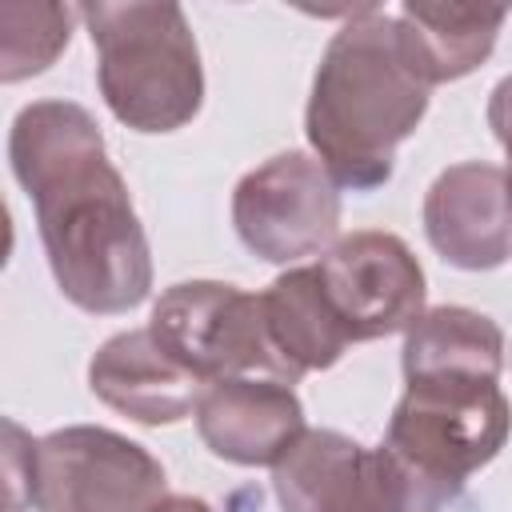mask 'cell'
Segmentation results:
<instances>
[{
  "instance_id": "cell-1",
  "label": "cell",
  "mask_w": 512,
  "mask_h": 512,
  "mask_svg": "<svg viewBox=\"0 0 512 512\" xmlns=\"http://www.w3.org/2000/svg\"><path fill=\"white\" fill-rule=\"evenodd\" d=\"M12 176L36 208L56 288L84 312L120 316L152 292V252L100 124L72 100H36L8 132Z\"/></svg>"
},
{
  "instance_id": "cell-2",
  "label": "cell",
  "mask_w": 512,
  "mask_h": 512,
  "mask_svg": "<svg viewBox=\"0 0 512 512\" xmlns=\"http://www.w3.org/2000/svg\"><path fill=\"white\" fill-rule=\"evenodd\" d=\"M428 112V84L408 68L396 16L364 4L328 40L312 76L304 132L336 188L388 184L396 148Z\"/></svg>"
},
{
  "instance_id": "cell-3",
  "label": "cell",
  "mask_w": 512,
  "mask_h": 512,
  "mask_svg": "<svg viewBox=\"0 0 512 512\" xmlns=\"http://www.w3.org/2000/svg\"><path fill=\"white\" fill-rule=\"evenodd\" d=\"M108 112L132 132H176L204 104V68L180 4H80Z\"/></svg>"
},
{
  "instance_id": "cell-4",
  "label": "cell",
  "mask_w": 512,
  "mask_h": 512,
  "mask_svg": "<svg viewBox=\"0 0 512 512\" xmlns=\"http://www.w3.org/2000/svg\"><path fill=\"white\" fill-rule=\"evenodd\" d=\"M512 408L496 380L428 376L408 380L392 408L384 452L412 488V512H440L504 448Z\"/></svg>"
},
{
  "instance_id": "cell-5",
  "label": "cell",
  "mask_w": 512,
  "mask_h": 512,
  "mask_svg": "<svg viewBox=\"0 0 512 512\" xmlns=\"http://www.w3.org/2000/svg\"><path fill=\"white\" fill-rule=\"evenodd\" d=\"M164 500L168 476L160 460L112 428L68 424L36 440V512H156Z\"/></svg>"
},
{
  "instance_id": "cell-6",
  "label": "cell",
  "mask_w": 512,
  "mask_h": 512,
  "mask_svg": "<svg viewBox=\"0 0 512 512\" xmlns=\"http://www.w3.org/2000/svg\"><path fill=\"white\" fill-rule=\"evenodd\" d=\"M148 328L204 384L248 376V372H264L280 380L260 296L236 284H224V280L172 284L156 300Z\"/></svg>"
},
{
  "instance_id": "cell-7",
  "label": "cell",
  "mask_w": 512,
  "mask_h": 512,
  "mask_svg": "<svg viewBox=\"0 0 512 512\" xmlns=\"http://www.w3.org/2000/svg\"><path fill=\"white\" fill-rule=\"evenodd\" d=\"M232 224L244 248L268 264L328 252L340 228V188L308 152H276L232 192Z\"/></svg>"
},
{
  "instance_id": "cell-8",
  "label": "cell",
  "mask_w": 512,
  "mask_h": 512,
  "mask_svg": "<svg viewBox=\"0 0 512 512\" xmlns=\"http://www.w3.org/2000/svg\"><path fill=\"white\" fill-rule=\"evenodd\" d=\"M272 492L284 512H412L400 464L336 428H304L272 464Z\"/></svg>"
},
{
  "instance_id": "cell-9",
  "label": "cell",
  "mask_w": 512,
  "mask_h": 512,
  "mask_svg": "<svg viewBox=\"0 0 512 512\" xmlns=\"http://www.w3.org/2000/svg\"><path fill=\"white\" fill-rule=\"evenodd\" d=\"M352 344L408 332L424 316V268L392 232H348L316 264Z\"/></svg>"
},
{
  "instance_id": "cell-10",
  "label": "cell",
  "mask_w": 512,
  "mask_h": 512,
  "mask_svg": "<svg viewBox=\"0 0 512 512\" xmlns=\"http://www.w3.org/2000/svg\"><path fill=\"white\" fill-rule=\"evenodd\" d=\"M428 244L464 272H492L512 256L508 168L464 160L444 168L424 196Z\"/></svg>"
},
{
  "instance_id": "cell-11",
  "label": "cell",
  "mask_w": 512,
  "mask_h": 512,
  "mask_svg": "<svg viewBox=\"0 0 512 512\" xmlns=\"http://www.w3.org/2000/svg\"><path fill=\"white\" fill-rule=\"evenodd\" d=\"M196 432L216 460L240 468L276 464L308 428L292 384L272 376H228L204 384L196 400Z\"/></svg>"
},
{
  "instance_id": "cell-12",
  "label": "cell",
  "mask_w": 512,
  "mask_h": 512,
  "mask_svg": "<svg viewBox=\"0 0 512 512\" xmlns=\"http://www.w3.org/2000/svg\"><path fill=\"white\" fill-rule=\"evenodd\" d=\"M88 388L96 392V400H104L120 416L160 428L196 412L204 380L188 372L152 336V328H128L108 336L96 348L88 364Z\"/></svg>"
},
{
  "instance_id": "cell-13",
  "label": "cell",
  "mask_w": 512,
  "mask_h": 512,
  "mask_svg": "<svg viewBox=\"0 0 512 512\" xmlns=\"http://www.w3.org/2000/svg\"><path fill=\"white\" fill-rule=\"evenodd\" d=\"M260 308H264L268 344L276 352L284 384H296L308 372L332 368L344 356V348L352 344L324 284H320L316 264L280 272L260 292Z\"/></svg>"
},
{
  "instance_id": "cell-14",
  "label": "cell",
  "mask_w": 512,
  "mask_h": 512,
  "mask_svg": "<svg viewBox=\"0 0 512 512\" xmlns=\"http://www.w3.org/2000/svg\"><path fill=\"white\" fill-rule=\"evenodd\" d=\"M508 20L504 4H400L396 32L408 68L432 88L476 72Z\"/></svg>"
},
{
  "instance_id": "cell-15",
  "label": "cell",
  "mask_w": 512,
  "mask_h": 512,
  "mask_svg": "<svg viewBox=\"0 0 512 512\" xmlns=\"http://www.w3.org/2000/svg\"><path fill=\"white\" fill-rule=\"evenodd\" d=\"M504 368V332L484 312L440 304L404 332V380L428 376H472L500 380Z\"/></svg>"
},
{
  "instance_id": "cell-16",
  "label": "cell",
  "mask_w": 512,
  "mask_h": 512,
  "mask_svg": "<svg viewBox=\"0 0 512 512\" xmlns=\"http://www.w3.org/2000/svg\"><path fill=\"white\" fill-rule=\"evenodd\" d=\"M76 16L80 8L68 4H0V80L16 84L52 68L68 48Z\"/></svg>"
},
{
  "instance_id": "cell-17",
  "label": "cell",
  "mask_w": 512,
  "mask_h": 512,
  "mask_svg": "<svg viewBox=\"0 0 512 512\" xmlns=\"http://www.w3.org/2000/svg\"><path fill=\"white\" fill-rule=\"evenodd\" d=\"M8 432V448H4V472H8V512H20L24 504L32 508V452L36 440L24 436L20 424H4Z\"/></svg>"
},
{
  "instance_id": "cell-18",
  "label": "cell",
  "mask_w": 512,
  "mask_h": 512,
  "mask_svg": "<svg viewBox=\"0 0 512 512\" xmlns=\"http://www.w3.org/2000/svg\"><path fill=\"white\" fill-rule=\"evenodd\" d=\"M488 128L500 140V148L508 152V172H512V72L488 96Z\"/></svg>"
},
{
  "instance_id": "cell-19",
  "label": "cell",
  "mask_w": 512,
  "mask_h": 512,
  "mask_svg": "<svg viewBox=\"0 0 512 512\" xmlns=\"http://www.w3.org/2000/svg\"><path fill=\"white\" fill-rule=\"evenodd\" d=\"M156 512H216L212 504H204L200 496H168Z\"/></svg>"
},
{
  "instance_id": "cell-20",
  "label": "cell",
  "mask_w": 512,
  "mask_h": 512,
  "mask_svg": "<svg viewBox=\"0 0 512 512\" xmlns=\"http://www.w3.org/2000/svg\"><path fill=\"white\" fill-rule=\"evenodd\" d=\"M508 184H512V172H508Z\"/></svg>"
}]
</instances>
